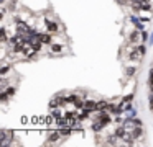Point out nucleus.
<instances>
[{"label":"nucleus","instance_id":"nucleus-1","mask_svg":"<svg viewBox=\"0 0 153 147\" xmlns=\"http://www.w3.org/2000/svg\"><path fill=\"white\" fill-rule=\"evenodd\" d=\"M84 108L89 111H94V110H97V103L92 100H87V101H84Z\"/></svg>","mask_w":153,"mask_h":147},{"label":"nucleus","instance_id":"nucleus-2","mask_svg":"<svg viewBox=\"0 0 153 147\" xmlns=\"http://www.w3.org/2000/svg\"><path fill=\"white\" fill-rule=\"evenodd\" d=\"M142 52H140V49H135V51H132L130 52V59L132 61H140V57H142Z\"/></svg>","mask_w":153,"mask_h":147},{"label":"nucleus","instance_id":"nucleus-3","mask_svg":"<svg viewBox=\"0 0 153 147\" xmlns=\"http://www.w3.org/2000/svg\"><path fill=\"white\" fill-rule=\"evenodd\" d=\"M46 26H48V29H50L51 33H56L58 31V25L54 21H50V20H46Z\"/></svg>","mask_w":153,"mask_h":147},{"label":"nucleus","instance_id":"nucleus-4","mask_svg":"<svg viewBox=\"0 0 153 147\" xmlns=\"http://www.w3.org/2000/svg\"><path fill=\"white\" fill-rule=\"evenodd\" d=\"M115 136H117V137H122V139H125V137H127L125 129H123V127H119V129L115 131Z\"/></svg>","mask_w":153,"mask_h":147},{"label":"nucleus","instance_id":"nucleus-5","mask_svg":"<svg viewBox=\"0 0 153 147\" xmlns=\"http://www.w3.org/2000/svg\"><path fill=\"white\" fill-rule=\"evenodd\" d=\"M99 119L102 121L104 124H109V123H110V118H109V114H105V113H100Z\"/></svg>","mask_w":153,"mask_h":147},{"label":"nucleus","instance_id":"nucleus-6","mask_svg":"<svg viewBox=\"0 0 153 147\" xmlns=\"http://www.w3.org/2000/svg\"><path fill=\"white\" fill-rule=\"evenodd\" d=\"M140 136H142V127H140V126H137V129H133V132H132V137L138 139Z\"/></svg>","mask_w":153,"mask_h":147},{"label":"nucleus","instance_id":"nucleus-7","mask_svg":"<svg viewBox=\"0 0 153 147\" xmlns=\"http://www.w3.org/2000/svg\"><path fill=\"white\" fill-rule=\"evenodd\" d=\"M74 105H76L77 108H84V101L81 100V98H77V97H74V101H73Z\"/></svg>","mask_w":153,"mask_h":147},{"label":"nucleus","instance_id":"nucleus-8","mask_svg":"<svg viewBox=\"0 0 153 147\" xmlns=\"http://www.w3.org/2000/svg\"><path fill=\"white\" fill-rule=\"evenodd\" d=\"M107 106H109V105H107L105 100H102V101H99V103H97V110H105Z\"/></svg>","mask_w":153,"mask_h":147},{"label":"nucleus","instance_id":"nucleus-9","mask_svg":"<svg viewBox=\"0 0 153 147\" xmlns=\"http://www.w3.org/2000/svg\"><path fill=\"white\" fill-rule=\"evenodd\" d=\"M104 126H105V124H104L102 121H99V123H96V124H94V126H92V129H94V131H100V129H102Z\"/></svg>","mask_w":153,"mask_h":147},{"label":"nucleus","instance_id":"nucleus-10","mask_svg":"<svg viewBox=\"0 0 153 147\" xmlns=\"http://www.w3.org/2000/svg\"><path fill=\"white\" fill-rule=\"evenodd\" d=\"M40 41H41V42H50V41H51V36H50V34H43V36L40 34Z\"/></svg>","mask_w":153,"mask_h":147},{"label":"nucleus","instance_id":"nucleus-11","mask_svg":"<svg viewBox=\"0 0 153 147\" xmlns=\"http://www.w3.org/2000/svg\"><path fill=\"white\" fill-rule=\"evenodd\" d=\"M61 136V132H51L50 134V140L51 142H54V140H58V137Z\"/></svg>","mask_w":153,"mask_h":147},{"label":"nucleus","instance_id":"nucleus-12","mask_svg":"<svg viewBox=\"0 0 153 147\" xmlns=\"http://www.w3.org/2000/svg\"><path fill=\"white\" fill-rule=\"evenodd\" d=\"M61 49H63V46H61V44H53V46H51V52H59Z\"/></svg>","mask_w":153,"mask_h":147},{"label":"nucleus","instance_id":"nucleus-13","mask_svg":"<svg viewBox=\"0 0 153 147\" xmlns=\"http://www.w3.org/2000/svg\"><path fill=\"white\" fill-rule=\"evenodd\" d=\"M59 132H61V136H69V134H71V129H68V127H66V129H61Z\"/></svg>","mask_w":153,"mask_h":147},{"label":"nucleus","instance_id":"nucleus-14","mask_svg":"<svg viewBox=\"0 0 153 147\" xmlns=\"http://www.w3.org/2000/svg\"><path fill=\"white\" fill-rule=\"evenodd\" d=\"M135 72H137L135 67H128V69H127V75H133Z\"/></svg>","mask_w":153,"mask_h":147},{"label":"nucleus","instance_id":"nucleus-15","mask_svg":"<svg viewBox=\"0 0 153 147\" xmlns=\"http://www.w3.org/2000/svg\"><path fill=\"white\" fill-rule=\"evenodd\" d=\"M0 36H2V41H7V34H5V28H2V31H0Z\"/></svg>","mask_w":153,"mask_h":147},{"label":"nucleus","instance_id":"nucleus-16","mask_svg":"<svg viewBox=\"0 0 153 147\" xmlns=\"http://www.w3.org/2000/svg\"><path fill=\"white\" fill-rule=\"evenodd\" d=\"M7 98H8V93H7V91H4V93L0 95V100H2V101H7Z\"/></svg>","mask_w":153,"mask_h":147},{"label":"nucleus","instance_id":"nucleus-17","mask_svg":"<svg viewBox=\"0 0 153 147\" xmlns=\"http://www.w3.org/2000/svg\"><path fill=\"white\" fill-rule=\"evenodd\" d=\"M137 39H138V34H137V33H132V34H130V41H137Z\"/></svg>","mask_w":153,"mask_h":147},{"label":"nucleus","instance_id":"nucleus-18","mask_svg":"<svg viewBox=\"0 0 153 147\" xmlns=\"http://www.w3.org/2000/svg\"><path fill=\"white\" fill-rule=\"evenodd\" d=\"M7 93H8V95H15V88H13V87H10V88L7 90Z\"/></svg>","mask_w":153,"mask_h":147},{"label":"nucleus","instance_id":"nucleus-19","mask_svg":"<svg viewBox=\"0 0 153 147\" xmlns=\"http://www.w3.org/2000/svg\"><path fill=\"white\" fill-rule=\"evenodd\" d=\"M138 49H140V52H142V54H145V52H146V48H145V46H138Z\"/></svg>","mask_w":153,"mask_h":147},{"label":"nucleus","instance_id":"nucleus-20","mask_svg":"<svg viewBox=\"0 0 153 147\" xmlns=\"http://www.w3.org/2000/svg\"><path fill=\"white\" fill-rule=\"evenodd\" d=\"M7 72H8V67H2V70H0V74H2V75H5Z\"/></svg>","mask_w":153,"mask_h":147},{"label":"nucleus","instance_id":"nucleus-21","mask_svg":"<svg viewBox=\"0 0 153 147\" xmlns=\"http://www.w3.org/2000/svg\"><path fill=\"white\" fill-rule=\"evenodd\" d=\"M123 100H125V101H130V100H133V95H127V97L123 98Z\"/></svg>","mask_w":153,"mask_h":147},{"label":"nucleus","instance_id":"nucleus-22","mask_svg":"<svg viewBox=\"0 0 153 147\" xmlns=\"http://www.w3.org/2000/svg\"><path fill=\"white\" fill-rule=\"evenodd\" d=\"M150 110L153 111V95H152V97H150Z\"/></svg>","mask_w":153,"mask_h":147},{"label":"nucleus","instance_id":"nucleus-23","mask_svg":"<svg viewBox=\"0 0 153 147\" xmlns=\"http://www.w3.org/2000/svg\"><path fill=\"white\" fill-rule=\"evenodd\" d=\"M150 85H152V88H153V70H152V75H150Z\"/></svg>","mask_w":153,"mask_h":147},{"label":"nucleus","instance_id":"nucleus-24","mask_svg":"<svg viewBox=\"0 0 153 147\" xmlns=\"http://www.w3.org/2000/svg\"><path fill=\"white\" fill-rule=\"evenodd\" d=\"M133 123H135V126H142V121H140V119H135Z\"/></svg>","mask_w":153,"mask_h":147},{"label":"nucleus","instance_id":"nucleus-25","mask_svg":"<svg viewBox=\"0 0 153 147\" xmlns=\"http://www.w3.org/2000/svg\"><path fill=\"white\" fill-rule=\"evenodd\" d=\"M140 3H146V2H150V0H138Z\"/></svg>","mask_w":153,"mask_h":147}]
</instances>
